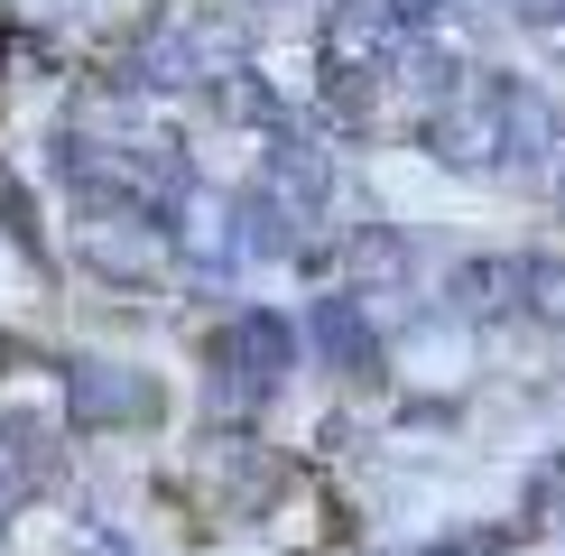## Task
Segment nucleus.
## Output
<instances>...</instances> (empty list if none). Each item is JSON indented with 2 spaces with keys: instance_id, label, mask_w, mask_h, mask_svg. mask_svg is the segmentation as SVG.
Instances as JSON below:
<instances>
[{
  "instance_id": "39448f33",
  "label": "nucleus",
  "mask_w": 565,
  "mask_h": 556,
  "mask_svg": "<svg viewBox=\"0 0 565 556\" xmlns=\"http://www.w3.org/2000/svg\"><path fill=\"white\" fill-rule=\"evenodd\" d=\"M306 343H316V362L324 371H343V381H381V316L362 307L352 288H334V297H316L306 307Z\"/></svg>"
},
{
  "instance_id": "423d86ee",
  "label": "nucleus",
  "mask_w": 565,
  "mask_h": 556,
  "mask_svg": "<svg viewBox=\"0 0 565 556\" xmlns=\"http://www.w3.org/2000/svg\"><path fill=\"white\" fill-rule=\"evenodd\" d=\"M278 195H297L306 214H324L334 204V158H324V139H306V130H269V168H260Z\"/></svg>"
},
{
  "instance_id": "0eeeda50",
  "label": "nucleus",
  "mask_w": 565,
  "mask_h": 556,
  "mask_svg": "<svg viewBox=\"0 0 565 556\" xmlns=\"http://www.w3.org/2000/svg\"><path fill=\"white\" fill-rule=\"evenodd\" d=\"M390 19H398V38H427L455 19V0H390Z\"/></svg>"
},
{
  "instance_id": "f257e3e1",
  "label": "nucleus",
  "mask_w": 565,
  "mask_h": 556,
  "mask_svg": "<svg viewBox=\"0 0 565 556\" xmlns=\"http://www.w3.org/2000/svg\"><path fill=\"white\" fill-rule=\"evenodd\" d=\"M306 324L278 307H232L214 334H204V417L214 427H250V417L278 408V389L297 381Z\"/></svg>"
},
{
  "instance_id": "6e6552de",
  "label": "nucleus",
  "mask_w": 565,
  "mask_h": 556,
  "mask_svg": "<svg viewBox=\"0 0 565 556\" xmlns=\"http://www.w3.org/2000/svg\"><path fill=\"white\" fill-rule=\"evenodd\" d=\"M75 556H139V547H130V528H121V520H84Z\"/></svg>"
},
{
  "instance_id": "f03ea898",
  "label": "nucleus",
  "mask_w": 565,
  "mask_h": 556,
  "mask_svg": "<svg viewBox=\"0 0 565 556\" xmlns=\"http://www.w3.org/2000/svg\"><path fill=\"white\" fill-rule=\"evenodd\" d=\"M473 111H482V149H491V168H510V177H537V168L565 149V111H556V93H537L529 75H482V84H473Z\"/></svg>"
},
{
  "instance_id": "20e7f679",
  "label": "nucleus",
  "mask_w": 565,
  "mask_h": 556,
  "mask_svg": "<svg viewBox=\"0 0 565 556\" xmlns=\"http://www.w3.org/2000/svg\"><path fill=\"white\" fill-rule=\"evenodd\" d=\"M343 288L362 297V307H398V297L427 288V260H417V242L398 223H352L343 242Z\"/></svg>"
},
{
  "instance_id": "7ed1b4c3",
  "label": "nucleus",
  "mask_w": 565,
  "mask_h": 556,
  "mask_svg": "<svg viewBox=\"0 0 565 556\" xmlns=\"http://www.w3.org/2000/svg\"><path fill=\"white\" fill-rule=\"evenodd\" d=\"M56 399H65V436H121V427H149V381L121 362H65V381H56Z\"/></svg>"
}]
</instances>
